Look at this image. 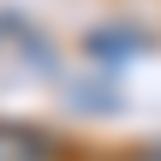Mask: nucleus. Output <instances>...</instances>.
I'll return each instance as SVG.
<instances>
[{"instance_id": "obj_1", "label": "nucleus", "mask_w": 161, "mask_h": 161, "mask_svg": "<svg viewBox=\"0 0 161 161\" xmlns=\"http://www.w3.org/2000/svg\"><path fill=\"white\" fill-rule=\"evenodd\" d=\"M60 155V143L48 137V131H36V125H6L0 119V161H54Z\"/></svg>"}, {"instance_id": "obj_2", "label": "nucleus", "mask_w": 161, "mask_h": 161, "mask_svg": "<svg viewBox=\"0 0 161 161\" xmlns=\"http://www.w3.org/2000/svg\"><path fill=\"white\" fill-rule=\"evenodd\" d=\"M84 48H90L96 60L119 66V60H137V54H143V36H137V30H119V24H108V30H90V36H84Z\"/></svg>"}, {"instance_id": "obj_3", "label": "nucleus", "mask_w": 161, "mask_h": 161, "mask_svg": "<svg viewBox=\"0 0 161 161\" xmlns=\"http://www.w3.org/2000/svg\"><path fill=\"white\" fill-rule=\"evenodd\" d=\"M125 161H161V143H155V149H143V155H125Z\"/></svg>"}]
</instances>
